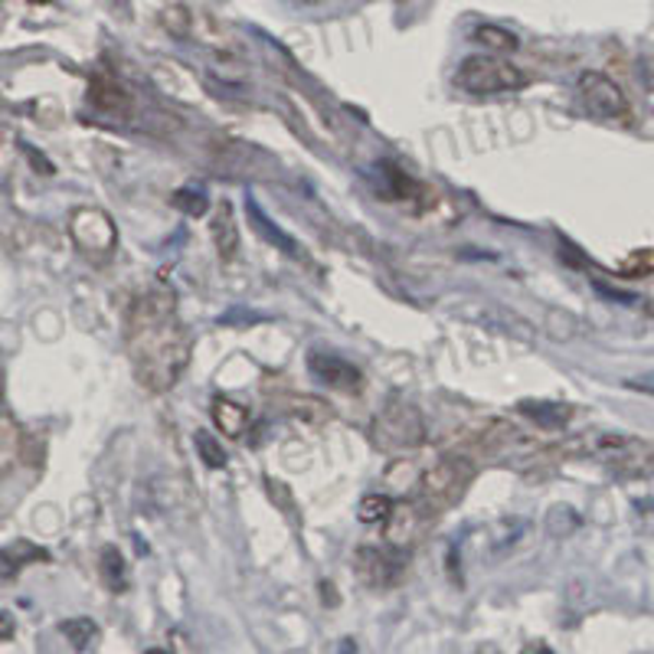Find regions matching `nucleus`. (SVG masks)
Segmentation results:
<instances>
[{
	"label": "nucleus",
	"instance_id": "25",
	"mask_svg": "<svg viewBox=\"0 0 654 654\" xmlns=\"http://www.w3.org/2000/svg\"><path fill=\"white\" fill-rule=\"evenodd\" d=\"M645 314H649V318H654V298L649 301V305H645Z\"/></svg>",
	"mask_w": 654,
	"mask_h": 654
},
{
	"label": "nucleus",
	"instance_id": "19",
	"mask_svg": "<svg viewBox=\"0 0 654 654\" xmlns=\"http://www.w3.org/2000/svg\"><path fill=\"white\" fill-rule=\"evenodd\" d=\"M174 206L180 213H187V216H203L210 210V200H206V193L200 187H180L174 193Z\"/></svg>",
	"mask_w": 654,
	"mask_h": 654
},
{
	"label": "nucleus",
	"instance_id": "3",
	"mask_svg": "<svg viewBox=\"0 0 654 654\" xmlns=\"http://www.w3.org/2000/svg\"><path fill=\"white\" fill-rule=\"evenodd\" d=\"M370 442L387 455L419 449L426 442V419L416 406L396 400V403L383 406L377 413V419L370 423Z\"/></svg>",
	"mask_w": 654,
	"mask_h": 654
},
{
	"label": "nucleus",
	"instance_id": "26",
	"mask_svg": "<svg viewBox=\"0 0 654 654\" xmlns=\"http://www.w3.org/2000/svg\"><path fill=\"white\" fill-rule=\"evenodd\" d=\"M147 654H167V652H157V649H154V652H147Z\"/></svg>",
	"mask_w": 654,
	"mask_h": 654
},
{
	"label": "nucleus",
	"instance_id": "13",
	"mask_svg": "<svg viewBox=\"0 0 654 654\" xmlns=\"http://www.w3.org/2000/svg\"><path fill=\"white\" fill-rule=\"evenodd\" d=\"M213 423L223 436L239 439L249 429V409L242 403L229 400V396H216L213 400Z\"/></svg>",
	"mask_w": 654,
	"mask_h": 654
},
{
	"label": "nucleus",
	"instance_id": "21",
	"mask_svg": "<svg viewBox=\"0 0 654 654\" xmlns=\"http://www.w3.org/2000/svg\"><path fill=\"white\" fill-rule=\"evenodd\" d=\"M13 635V619L7 613H0V642H7Z\"/></svg>",
	"mask_w": 654,
	"mask_h": 654
},
{
	"label": "nucleus",
	"instance_id": "1",
	"mask_svg": "<svg viewBox=\"0 0 654 654\" xmlns=\"http://www.w3.org/2000/svg\"><path fill=\"white\" fill-rule=\"evenodd\" d=\"M128 350L138 380L167 393L190 364V337L177 321L174 298L167 292H147L128 318Z\"/></svg>",
	"mask_w": 654,
	"mask_h": 654
},
{
	"label": "nucleus",
	"instance_id": "5",
	"mask_svg": "<svg viewBox=\"0 0 654 654\" xmlns=\"http://www.w3.org/2000/svg\"><path fill=\"white\" fill-rule=\"evenodd\" d=\"M455 85L472 95H498V92H518L527 85V72L518 69L511 59L501 56H468L462 59L455 72Z\"/></svg>",
	"mask_w": 654,
	"mask_h": 654
},
{
	"label": "nucleus",
	"instance_id": "9",
	"mask_svg": "<svg viewBox=\"0 0 654 654\" xmlns=\"http://www.w3.org/2000/svg\"><path fill=\"white\" fill-rule=\"evenodd\" d=\"M308 370L314 373L318 383H324L331 390H357L364 383V373L357 364H350L347 357H341L334 350H321V347H314L308 354Z\"/></svg>",
	"mask_w": 654,
	"mask_h": 654
},
{
	"label": "nucleus",
	"instance_id": "10",
	"mask_svg": "<svg viewBox=\"0 0 654 654\" xmlns=\"http://www.w3.org/2000/svg\"><path fill=\"white\" fill-rule=\"evenodd\" d=\"M210 236H213V246H216V255L223 262L236 259L239 252V226H236V216H233V206L223 200L210 219Z\"/></svg>",
	"mask_w": 654,
	"mask_h": 654
},
{
	"label": "nucleus",
	"instance_id": "12",
	"mask_svg": "<svg viewBox=\"0 0 654 654\" xmlns=\"http://www.w3.org/2000/svg\"><path fill=\"white\" fill-rule=\"evenodd\" d=\"M518 413L527 416L537 429H560V426L570 423L573 406H567V403H554V400H527V403L518 406Z\"/></svg>",
	"mask_w": 654,
	"mask_h": 654
},
{
	"label": "nucleus",
	"instance_id": "11",
	"mask_svg": "<svg viewBox=\"0 0 654 654\" xmlns=\"http://www.w3.org/2000/svg\"><path fill=\"white\" fill-rule=\"evenodd\" d=\"M46 560H49V554L43 547H36L29 540H16V544H10V547L0 550V580H16L23 567L46 563Z\"/></svg>",
	"mask_w": 654,
	"mask_h": 654
},
{
	"label": "nucleus",
	"instance_id": "6",
	"mask_svg": "<svg viewBox=\"0 0 654 654\" xmlns=\"http://www.w3.org/2000/svg\"><path fill=\"white\" fill-rule=\"evenodd\" d=\"M576 92L583 98V105L599 115V118H609V121H619V118H629V98L626 92L619 88L616 79H609L606 72H583L580 82H576Z\"/></svg>",
	"mask_w": 654,
	"mask_h": 654
},
{
	"label": "nucleus",
	"instance_id": "14",
	"mask_svg": "<svg viewBox=\"0 0 654 654\" xmlns=\"http://www.w3.org/2000/svg\"><path fill=\"white\" fill-rule=\"evenodd\" d=\"M102 580H105V586L111 593H124L128 590V567H124V557L115 547L102 550Z\"/></svg>",
	"mask_w": 654,
	"mask_h": 654
},
{
	"label": "nucleus",
	"instance_id": "18",
	"mask_svg": "<svg viewBox=\"0 0 654 654\" xmlns=\"http://www.w3.org/2000/svg\"><path fill=\"white\" fill-rule=\"evenodd\" d=\"M193 442H197V452H200V459H203L206 468H226V452H223V445L213 439V432L197 429V432H193Z\"/></svg>",
	"mask_w": 654,
	"mask_h": 654
},
{
	"label": "nucleus",
	"instance_id": "24",
	"mask_svg": "<svg viewBox=\"0 0 654 654\" xmlns=\"http://www.w3.org/2000/svg\"><path fill=\"white\" fill-rule=\"evenodd\" d=\"M288 3H295V7H311V3H318V0H288Z\"/></svg>",
	"mask_w": 654,
	"mask_h": 654
},
{
	"label": "nucleus",
	"instance_id": "23",
	"mask_svg": "<svg viewBox=\"0 0 654 654\" xmlns=\"http://www.w3.org/2000/svg\"><path fill=\"white\" fill-rule=\"evenodd\" d=\"M337 654H360V652H357V642H350V639H347V642H341V652Z\"/></svg>",
	"mask_w": 654,
	"mask_h": 654
},
{
	"label": "nucleus",
	"instance_id": "16",
	"mask_svg": "<svg viewBox=\"0 0 654 654\" xmlns=\"http://www.w3.org/2000/svg\"><path fill=\"white\" fill-rule=\"evenodd\" d=\"M393 501L387 498V495H367L360 504H357V518L364 521V524H387L390 518H393Z\"/></svg>",
	"mask_w": 654,
	"mask_h": 654
},
{
	"label": "nucleus",
	"instance_id": "4",
	"mask_svg": "<svg viewBox=\"0 0 654 654\" xmlns=\"http://www.w3.org/2000/svg\"><path fill=\"white\" fill-rule=\"evenodd\" d=\"M580 449H586L583 455L599 459L609 472L622 475V478H649L654 475V445L629 439V436H590L576 442Z\"/></svg>",
	"mask_w": 654,
	"mask_h": 654
},
{
	"label": "nucleus",
	"instance_id": "17",
	"mask_svg": "<svg viewBox=\"0 0 654 654\" xmlns=\"http://www.w3.org/2000/svg\"><path fill=\"white\" fill-rule=\"evenodd\" d=\"M472 36H475V43H481L491 52H504V49L511 52V49H518V36L508 33V29H501V26H478Z\"/></svg>",
	"mask_w": 654,
	"mask_h": 654
},
{
	"label": "nucleus",
	"instance_id": "8",
	"mask_svg": "<svg viewBox=\"0 0 654 654\" xmlns=\"http://www.w3.org/2000/svg\"><path fill=\"white\" fill-rule=\"evenodd\" d=\"M69 233L75 239V246L88 255H108L118 239L115 223L102 210H75L69 219Z\"/></svg>",
	"mask_w": 654,
	"mask_h": 654
},
{
	"label": "nucleus",
	"instance_id": "22",
	"mask_svg": "<svg viewBox=\"0 0 654 654\" xmlns=\"http://www.w3.org/2000/svg\"><path fill=\"white\" fill-rule=\"evenodd\" d=\"M521 654H554V652H550V649H547L544 642H534V645H527V649H524Z\"/></svg>",
	"mask_w": 654,
	"mask_h": 654
},
{
	"label": "nucleus",
	"instance_id": "20",
	"mask_svg": "<svg viewBox=\"0 0 654 654\" xmlns=\"http://www.w3.org/2000/svg\"><path fill=\"white\" fill-rule=\"evenodd\" d=\"M249 213H252V216H249V219H252V226H255L262 236L275 239V246H278V249H285V252H292V255L298 252V246H295V242H292V239H288V236H285L278 226H275V223H265V216L259 213V206H255V203H249Z\"/></svg>",
	"mask_w": 654,
	"mask_h": 654
},
{
	"label": "nucleus",
	"instance_id": "15",
	"mask_svg": "<svg viewBox=\"0 0 654 654\" xmlns=\"http://www.w3.org/2000/svg\"><path fill=\"white\" fill-rule=\"evenodd\" d=\"M59 632L66 635V642L75 649V652H85L95 639H98V626L92 619H66L59 626Z\"/></svg>",
	"mask_w": 654,
	"mask_h": 654
},
{
	"label": "nucleus",
	"instance_id": "2",
	"mask_svg": "<svg viewBox=\"0 0 654 654\" xmlns=\"http://www.w3.org/2000/svg\"><path fill=\"white\" fill-rule=\"evenodd\" d=\"M475 478V465L462 455H449L442 462H436L429 472L419 475L416 488H413V511L419 518H436L449 508H455L465 491L472 488Z\"/></svg>",
	"mask_w": 654,
	"mask_h": 654
},
{
	"label": "nucleus",
	"instance_id": "7",
	"mask_svg": "<svg viewBox=\"0 0 654 654\" xmlns=\"http://www.w3.org/2000/svg\"><path fill=\"white\" fill-rule=\"evenodd\" d=\"M354 567H357V576H360L367 586H373V590H390V586L400 583L406 560H403V554H400L396 547H360Z\"/></svg>",
	"mask_w": 654,
	"mask_h": 654
}]
</instances>
